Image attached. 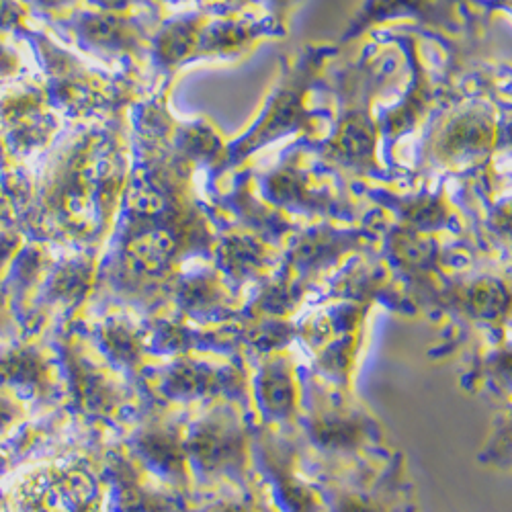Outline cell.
<instances>
[{
  "mask_svg": "<svg viewBox=\"0 0 512 512\" xmlns=\"http://www.w3.org/2000/svg\"><path fill=\"white\" fill-rule=\"evenodd\" d=\"M132 138V177L97 287L127 302L158 304L189 261L213 263L220 228L197 195L199 168L138 123Z\"/></svg>",
  "mask_w": 512,
  "mask_h": 512,
  "instance_id": "obj_1",
  "label": "cell"
},
{
  "mask_svg": "<svg viewBox=\"0 0 512 512\" xmlns=\"http://www.w3.org/2000/svg\"><path fill=\"white\" fill-rule=\"evenodd\" d=\"M109 134L107 121L70 123L58 140L39 154V164H13L0 170V185L17 209L25 238L70 246H101L99 156Z\"/></svg>",
  "mask_w": 512,
  "mask_h": 512,
  "instance_id": "obj_2",
  "label": "cell"
},
{
  "mask_svg": "<svg viewBox=\"0 0 512 512\" xmlns=\"http://www.w3.org/2000/svg\"><path fill=\"white\" fill-rule=\"evenodd\" d=\"M302 383L297 439L314 478L355 463L388 459L396 451L386 426L357 392L332 386L308 365L302 369Z\"/></svg>",
  "mask_w": 512,
  "mask_h": 512,
  "instance_id": "obj_3",
  "label": "cell"
},
{
  "mask_svg": "<svg viewBox=\"0 0 512 512\" xmlns=\"http://www.w3.org/2000/svg\"><path fill=\"white\" fill-rule=\"evenodd\" d=\"M422 314L447 320V340L429 357L445 359L478 343H500L512 332V263L480 265L478 256L447 273Z\"/></svg>",
  "mask_w": 512,
  "mask_h": 512,
  "instance_id": "obj_4",
  "label": "cell"
},
{
  "mask_svg": "<svg viewBox=\"0 0 512 512\" xmlns=\"http://www.w3.org/2000/svg\"><path fill=\"white\" fill-rule=\"evenodd\" d=\"M17 37L27 41L44 70L52 109L70 123L107 121L146 97L144 80L84 62L46 31L29 27Z\"/></svg>",
  "mask_w": 512,
  "mask_h": 512,
  "instance_id": "obj_5",
  "label": "cell"
},
{
  "mask_svg": "<svg viewBox=\"0 0 512 512\" xmlns=\"http://www.w3.org/2000/svg\"><path fill=\"white\" fill-rule=\"evenodd\" d=\"M328 56V46H306L295 58L281 60V74L265 101L263 111L248 127L246 134L228 142L224 164L213 179L228 175L230 170L242 166L254 152L281 138L295 134L304 138L318 136L322 115L310 107V97L318 87L320 72Z\"/></svg>",
  "mask_w": 512,
  "mask_h": 512,
  "instance_id": "obj_6",
  "label": "cell"
},
{
  "mask_svg": "<svg viewBox=\"0 0 512 512\" xmlns=\"http://www.w3.org/2000/svg\"><path fill=\"white\" fill-rule=\"evenodd\" d=\"M164 17L148 9L111 13L84 5L46 25L82 54L105 64H123V72L144 80L152 70V37Z\"/></svg>",
  "mask_w": 512,
  "mask_h": 512,
  "instance_id": "obj_7",
  "label": "cell"
},
{
  "mask_svg": "<svg viewBox=\"0 0 512 512\" xmlns=\"http://www.w3.org/2000/svg\"><path fill=\"white\" fill-rule=\"evenodd\" d=\"M193 474L207 484H248L254 467V431L238 400H216L185 439Z\"/></svg>",
  "mask_w": 512,
  "mask_h": 512,
  "instance_id": "obj_8",
  "label": "cell"
},
{
  "mask_svg": "<svg viewBox=\"0 0 512 512\" xmlns=\"http://www.w3.org/2000/svg\"><path fill=\"white\" fill-rule=\"evenodd\" d=\"M328 512H416L406 455L373 459L316 476Z\"/></svg>",
  "mask_w": 512,
  "mask_h": 512,
  "instance_id": "obj_9",
  "label": "cell"
},
{
  "mask_svg": "<svg viewBox=\"0 0 512 512\" xmlns=\"http://www.w3.org/2000/svg\"><path fill=\"white\" fill-rule=\"evenodd\" d=\"M256 187L273 207L287 216H304L318 222L355 224L359 207L338 193L324 175L308 164V148L289 146L275 168L267 175H256Z\"/></svg>",
  "mask_w": 512,
  "mask_h": 512,
  "instance_id": "obj_10",
  "label": "cell"
},
{
  "mask_svg": "<svg viewBox=\"0 0 512 512\" xmlns=\"http://www.w3.org/2000/svg\"><path fill=\"white\" fill-rule=\"evenodd\" d=\"M254 465L281 512H328L320 484L306 465L297 431H254Z\"/></svg>",
  "mask_w": 512,
  "mask_h": 512,
  "instance_id": "obj_11",
  "label": "cell"
},
{
  "mask_svg": "<svg viewBox=\"0 0 512 512\" xmlns=\"http://www.w3.org/2000/svg\"><path fill=\"white\" fill-rule=\"evenodd\" d=\"M302 369L291 347L261 355L259 369L250 381V394L263 426L291 433L297 431L304 398Z\"/></svg>",
  "mask_w": 512,
  "mask_h": 512,
  "instance_id": "obj_12",
  "label": "cell"
},
{
  "mask_svg": "<svg viewBox=\"0 0 512 512\" xmlns=\"http://www.w3.org/2000/svg\"><path fill=\"white\" fill-rule=\"evenodd\" d=\"M283 248L240 228H222L213 267L240 293L248 285L261 287L281 265Z\"/></svg>",
  "mask_w": 512,
  "mask_h": 512,
  "instance_id": "obj_13",
  "label": "cell"
},
{
  "mask_svg": "<svg viewBox=\"0 0 512 512\" xmlns=\"http://www.w3.org/2000/svg\"><path fill=\"white\" fill-rule=\"evenodd\" d=\"M498 130L490 111L478 107L459 111L435 132L431 156L443 166H474L498 144Z\"/></svg>",
  "mask_w": 512,
  "mask_h": 512,
  "instance_id": "obj_14",
  "label": "cell"
},
{
  "mask_svg": "<svg viewBox=\"0 0 512 512\" xmlns=\"http://www.w3.org/2000/svg\"><path fill=\"white\" fill-rule=\"evenodd\" d=\"M379 205L386 207L396 226L418 234L433 236H463V222L459 213L449 205L443 191L435 193H416V195H392V193H375Z\"/></svg>",
  "mask_w": 512,
  "mask_h": 512,
  "instance_id": "obj_15",
  "label": "cell"
},
{
  "mask_svg": "<svg viewBox=\"0 0 512 512\" xmlns=\"http://www.w3.org/2000/svg\"><path fill=\"white\" fill-rule=\"evenodd\" d=\"M207 13L191 11L164 17L152 37V72L158 80L175 78L177 72L197 62V35Z\"/></svg>",
  "mask_w": 512,
  "mask_h": 512,
  "instance_id": "obj_16",
  "label": "cell"
},
{
  "mask_svg": "<svg viewBox=\"0 0 512 512\" xmlns=\"http://www.w3.org/2000/svg\"><path fill=\"white\" fill-rule=\"evenodd\" d=\"M459 383L467 394L488 396L496 404L512 398V332L500 343H478L469 349Z\"/></svg>",
  "mask_w": 512,
  "mask_h": 512,
  "instance_id": "obj_17",
  "label": "cell"
},
{
  "mask_svg": "<svg viewBox=\"0 0 512 512\" xmlns=\"http://www.w3.org/2000/svg\"><path fill=\"white\" fill-rule=\"evenodd\" d=\"M93 480L78 472H44L23 488V504L31 512H82L93 500Z\"/></svg>",
  "mask_w": 512,
  "mask_h": 512,
  "instance_id": "obj_18",
  "label": "cell"
},
{
  "mask_svg": "<svg viewBox=\"0 0 512 512\" xmlns=\"http://www.w3.org/2000/svg\"><path fill=\"white\" fill-rule=\"evenodd\" d=\"M459 3L461 0H365L351 27H347L345 41L361 35L363 29L373 23L406 15H412L433 27H445L457 33L463 27V21H459L455 9Z\"/></svg>",
  "mask_w": 512,
  "mask_h": 512,
  "instance_id": "obj_19",
  "label": "cell"
},
{
  "mask_svg": "<svg viewBox=\"0 0 512 512\" xmlns=\"http://www.w3.org/2000/svg\"><path fill=\"white\" fill-rule=\"evenodd\" d=\"M97 273L99 269L93 248L54 263L46 281L37 291L41 304L52 308H74L82 304L97 287Z\"/></svg>",
  "mask_w": 512,
  "mask_h": 512,
  "instance_id": "obj_20",
  "label": "cell"
},
{
  "mask_svg": "<svg viewBox=\"0 0 512 512\" xmlns=\"http://www.w3.org/2000/svg\"><path fill=\"white\" fill-rule=\"evenodd\" d=\"M52 111L44 78L13 82L0 93V138L15 127Z\"/></svg>",
  "mask_w": 512,
  "mask_h": 512,
  "instance_id": "obj_21",
  "label": "cell"
},
{
  "mask_svg": "<svg viewBox=\"0 0 512 512\" xmlns=\"http://www.w3.org/2000/svg\"><path fill=\"white\" fill-rule=\"evenodd\" d=\"M138 451L148 467H152L160 476L183 478L191 467L185 439H181V435H177L173 429L146 433L138 441Z\"/></svg>",
  "mask_w": 512,
  "mask_h": 512,
  "instance_id": "obj_22",
  "label": "cell"
},
{
  "mask_svg": "<svg viewBox=\"0 0 512 512\" xmlns=\"http://www.w3.org/2000/svg\"><path fill=\"white\" fill-rule=\"evenodd\" d=\"M476 461L490 472L512 476V398L498 404V412L492 418L488 437Z\"/></svg>",
  "mask_w": 512,
  "mask_h": 512,
  "instance_id": "obj_23",
  "label": "cell"
},
{
  "mask_svg": "<svg viewBox=\"0 0 512 512\" xmlns=\"http://www.w3.org/2000/svg\"><path fill=\"white\" fill-rule=\"evenodd\" d=\"M203 512H281L263 480H250L242 486H222Z\"/></svg>",
  "mask_w": 512,
  "mask_h": 512,
  "instance_id": "obj_24",
  "label": "cell"
},
{
  "mask_svg": "<svg viewBox=\"0 0 512 512\" xmlns=\"http://www.w3.org/2000/svg\"><path fill=\"white\" fill-rule=\"evenodd\" d=\"M480 228L486 248L498 246L510 256L512 263V195L486 201V211Z\"/></svg>",
  "mask_w": 512,
  "mask_h": 512,
  "instance_id": "obj_25",
  "label": "cell"
},
{
  "mask_svg": "<svg viewBox=\"0 0 512 512\" xmlns=\"http://www.w3.org/2000/svg\"><path fill=\"white\" fill-rule=\"evenodd\" d=\"M101 343L105 347V351L111 355V359L117 361H127L132 363L136 361L138 353H140V338L136 334V330L130 328V324L119 322V320H109L103 328H101Z\"/></svg>",
  "mask_w": 512,
  "mask_h": 512,
  "instance_id": "obj_26",
  "label": "cell"
},
{
  "mask_svg": "<svg viewBox=\"0 0 512 512\" xmlns=\"http://www.w3.org/2000/svg\"><path fill=\"white\" fill-rule=\"evenodd\" d=\"M0 377L19 388H35L44 377V363L33 353H15L0 361Z\"/></svg>",
  "mask_w": 512,
  "mask_h": 512,
  "instance_id": "obj_27",
  "label": "cell"
},
{
  "mask_svg": "<svg viewBox=\"0 0 512 512\" xmlns=\"http://www.w3.org/2000/svg\"><path fill=\"white\" fill-rule=\"evenodd\" d=\"M31 15L23 0H0V35H19L29 29Z\"/></svg>",
  "mask_w": 512,
  "mask_h": 512,
  "instance_id": "obj_28",
  "label": "cell"
},
{
  "mask_svg": "<svg viewBox=\"0 0 512 512\" xmlns=\"http://www.w3.org/2000/svg\"><path fill=\"white\" fill-rule=\"evenodd\" d=\"M23 246L25 234L19 230V226H0V275L9 271Z\"/></svg>",
  "mask_w": 512,
  "mask_h": 512,
  "instance_id": "obj_29",
  "label": "cell"
},
{
  "mask_svg": "<svg viewBox=\"0 0 512 512\" xmlns=\"http://www.w3.org/2000/svg\"><path fill=\"white\" fill-rule=\"evenodd\" d=\"M23 72L25 64L21 54L7 44L5 35H0V84H13L21 80Z\"/></svg>",
  "mask_w": 512,
  "mask_h": 512,
  "instance_id": "obj_30",
  "label": "cell"
},
{
  "mask_svg": "<svg viewBox=\"0 0 512 512\" xmlns=\"http://www.w3.org/2000/svg\"><path fill=\"white\" fill-rule=\"evenodd\" d=\"M84 5L99 11H111V13H130L134 9H148L164 15V9L156 3V0H84Z\"/></svg>",
  "mask_w": 512,
  "mask_h": 512,
  "instance_id": "obj_31",
  "label": "cell"
},
{
  "mask_svg": "<svg viewBox=\"0 0 512 512\" xmlns=\"http://www.w3.org/2000/svg\"><path fill=\"white\" fill-rule=\"evenodd\" d=\"M23 3L31 9L35 17L50 21L80 7L82 0H23Z\"/></svg>",
  "mask_w": 512,
  "mask_h": 512,
  "instance_id": "obj_32",
  "label": "cell"
},
{
  "mask_svg": "<svg viewBox=\"0 0 512 512\" xmlns=\"http://www.w3.org/2000/svg\"><path fill=\"white\" fill-rule=\"evenodd\" d=\"M0 226H17V209L3 185H0Z\"/></svg>",
  "mask_w": 512,
  "mask_h": 512,
  "instance_id": "obj_33",
  "label": "cell"
},
{
  "mask_svg": "<svg viewBox=\"0 0 512 512\" xmlns=\"http://www.w3.org/2000/svg\"><path fill=\"white\" fill-rule=\"evenodd\" d=\"M297 5H300V0H267L271 17H275L283 25H287V17Z\"/></svg>",
  "mask_w": 512,
  "mask_h": 512,
  "instance_id": "obj_34",
  "label": "cell"
},
{
  "mask_svg": "<svg viewBox=\"0 0 512 512\" xmlns=\"http://www.w3.org/2000/svg\"><path fill=\"white\" fill-rule=\"evenodd\" d=\"M15 418V406L7 400H0V431L7 429V426L13 422Z\"/></svg>",
  "mask_w": 512,
  "mask_h": 512,
  "instance_id": "obj_35",
  "label": "cell"
},
{
  "mask_svg": "<svg viewBox=\"0 0 512 512\" xmlns=\"http://www.w3.org/2000/svg\"><path fill=\"white\" fill-rule=\"evenodd\" d=\"M498 138L502 140V146L512 152V119H508L504 125H500V134Z\"/></svg>",
  "mask_w": 512,
  "mask_h": 512,
  "instance_id": "obj_36",
  "label": "cell"
},
{
  "mask_svg": "<svg viewBox=\"0 0 512 512\" xmlns=\"http://www.w3.org/2000/svg\"><path fill=\"white\" fill-rule=\"evenodd\" d=\"M15 162L11 160V156H9V152H7V148H5V144H3V140H0V170H5V168H9V166H13Z\"/></svg>",
  "mask_w": 512,
  "mask_h": 512,
  "instance_id": "obj_37",
  "label": "cell"
},
{
  "mask_svg": "<svg viewBox=\"0 0 512 512\" xmlns=\"http://www.w3.org/2000/svg\"><path fill=\"white\" fill-rule=\"evenodd\" d=\"M3 469H5V461L0 459V474H3Z\"/></svg>",
  "mask_w": 512,
  "mask_h": 512,
  "instance_id": "obj_38",
  "label": "cell"
},
{
  "mask_svg": "<svg viewBox=\"0 0 512 512\" xmlns=\"http://www.w3.org/2000/svg\"><path fill=\"white\" fill-rule=\"evenodd\" d=\"M510 7H512V0H510Z\"/></svg>",
  "mask_w": 512,
  "mask_h": 512,
  "instance_id": "obj_39",
  "label": "cell"
}]
</instances>
